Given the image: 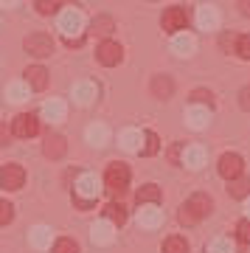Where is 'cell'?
I'll return each mask as SVG.
<instances>
[{"mask_svg": "<svg viewBox=\"0 0 250 253\" xmlns=\"http://www.w3.org/2000/svg\"><path fill=\"white\" fill-rule=\"evenodd\" d=\"M26 82L31 90H45L48 87V71H45L42 65H31V68H26Z\"/></svg>", "mask_w": 250, "mask_h": 253, "instance_id": "15", "label": "cell"}, {"mask_svg": "<svg viewBox=\"0 0 250 253\" xmlns=\"http://www.w3.org/2000/svg\"><path fill=\"white\" fill-rule=\"evenodd\" d=\"M121 56H124V51H121V45H118V42H113V40H104V42L96 48V59L101 65H107V68L118 65V62H121Z\"/></svg>", "mask_w": 250, "mask_h": 253, "instance_id": "8", "label": "cell"}, {"mask_svg": "<svg viewBox=\"0 0 250 253\" xmlns=\"http://www.w3.org/2000/svg\"><path fill=\"white\" fill-rule=\"evenodd\" d=\"M239 9L245 17H250V0H239Z\"/></svg>", "mask_w": 250, "mask_h": 253, "instance_id": "42", "label": "cell"}, {"mask_svg": "<svg viewBox=\"0 0 250 253\" xmlns=\"http://www.w3.org/2000/svg\"><path fill=\"white\" fill-rule=\"evenodd\" d=\"M54 253H79V245L73 242V239H56Z\"/></svg>", "mask_w": 250, "mask_h": 253, "instance_id": "36", "label": "cell"}, {"mask_svg": "<svg viewBox=\"0 0 250 253\" xmlns=\"http://www.w3.org/2000/svg\"><path fill=\"white\" fill-rule=\"evenodd\" d=\"M208 253H236L231 236H216L214 242L208 245Z\"/></svg>", "mask_w": 250, "mask_h": 253, "instance_id": "29", "label": "cell"}, {"mask_svg": "<svg viewBox=\"0 0 250 253\" xmlns=\"http://www.w3.org/2000/svg\"><path fill=\"white\" fill-rule=\"evenodd\" d=\"M239 107L242 110H250V87H242V90H239Z\"/></svg>", "mask_w": 250, "mask_h": 253, "instance_id": "40", "label": "cell"}, {"mask_svg": "<svg viewBox=\"0 0 250 253\" xmlns=\"http://www.w3.org/2000/svg\"><path fill=\"white\" fill-rule=\"evenodd\" d=\"M96 96H98V87L93 82H79V84H73V101L82 104V107H87Z\"/></svg>", "mask_w": 250, "mask_h": 253, "instance_id": "16", "label": "cell"}, {"mask_svg": "<svg viewBox=\"0 0 250 253\" xmlns=\"http://www.w3.org/2000/svg\"><path fill=\"white\" fill-rule=\"evenodd\" d=\"M191 101H194V104H206V107H211V104H214V96H211V90H203V87H200V90L191 93Z\"/></svg>", "mask_w": 250, "mask_h": 253, "instance_id": "38", "label": "cell"}, {"mask_svg": "<svg viewBox=\"0 0 250 253\" xmlns=\"http://www.w3.org/2000/svg\"><path fill=\"white\" fill-rule=\"evenodd\" d=\"M42 152H45V158H51V161H59V158L68 152V144H65V138L59 135V132H51V135L45 138Z\"/></svg>", "mask_w": 250, "mask_h": 253, "instance_id": "14", "label": "cell"}, {"mask_svg": "<svg viewBox=\"0 0 250 253\" xmlns=\"http://www.w3.org/2000/svg\"><path fill=\"white\" fill-rule=\"evenodd\" d=\"M65 113H68V107H65V101H59V99H51V101L42 104V118L45 121H62Z\"/></svg>", "mask_w": 250, "mask_h": 253, "instance_id": "20", "label": "cell"}, {"mask_svg": "<svg viewBox=\"0 0 250 253\" xmlns=\"http://www.w3.org/2000/svg\"><path fill=\"white\" fill-rule=\"evenodd\" d=\"M104 219H110L113 225H124V222H126L124 206H118V203H110V206L104 208Z\"/></svg>", "mask_w": 250, "mask_h": 253, "instance_id": "27", "label": "cell"}, {"mask_svg": "<svg viewBox=\"0 0 250 253\" xmlns=\"http://www.w3.org/2000/svg\"><path fill=\"white\" fill-rule=\"evenodd\" d=\"M104 186H107L110 197H121L126 191V186H129V166L121 161L110 163L107 166V174H104Z\"/></svg>", "mask_w": 250, "mask_h": 253, "instance_id": "1", "label": "cell"}, {"mask_svg": "<svg viewBox=\"0 0 250 253\" xmlns=\"http://www.w3.org/2000/svg\"><path fill=\"white\" fill-rule=\"evenodd\" d=\"M23 45H26V51H28L31 56H40V59H42V56H51V54H54V40H51L48 34H42V31H34V34H28Z\"/></svg>", "mask_w": 250, "mask_h": 253, "instance_id": "4", "label": "cell"}, {"mask_svg": "<svg viewBox=\"0 0 250 253\" xmlns=\"http://www.w3.org/2000/svg\"><path fill=\"white\" fill-rule=\"evenodd\" d=\"M149 90H152L155 99H169L171 93H174V82L171 76H152V84H149Z\"/></svg>", "mask_w": 250, "mask_h": 253, "instance_id": "17", "label": "cell"}, {"mask_svg": "<svg viewBox=\"0 0 250 253\" xmlns=\"http://www.w3.org/2000/svg\"><path fill=\"white\" fill-rule=\"evenodd\" d=\"M197 26H200V31H216L219 28V11L214 6H200L197 9Z\"/></svg>", "mask_w": 250, "mask_h": 253, "instance_id": "13", "label": "cell"}, {"mask_svg": "<svg viewBox=\"0 0 250 253\" xmlns=\"http://www.w3.org/2000/svg\"><path fill=\"white\" fill-rule=\"evenodd\" d=\"M163 253H188V242L183 236H169L163 242Z\"/></svg>", "mask_w": 250, "mask_h": 253, "instance_id": "30", "label": "cell"}, {"mask_svg": "<svg viewBox=\"0 0 250 253\" xmlns=\"http://www.w3.org/2000/svg\"><path fill=\"white\" fill-rule=\"evenodd\" d=\"M26 183V169L20 163H6L0 166V186L6 191H20Z\"/></svg>", "mask_w": 250, "mask_h": 253, "instance_id": "3", "label": "cell"}, {"mask_svg": "<svg viewBox=\"0 0 250 253\" xmlns=\"http://www.w3.org/2000/svg\"><path fill=\"white\" fill-rule=\"evenodd\" d=\"M138 225L141 228H161L163 225V211L158 208V203H141Z\"/></svg>", "mask_w": 250, "mask_h": 253, "instance_id": "7", "label": "cell"}, {"mask_svg": "<svg viewBox=\"0 0 250 253\" xmlns=\"http://www.w3.org/2000/svg\"><path fill=\"white\" fill-rule=\"evenodd\" d=\"M236 236H239L245 245H250V219H242L239 225H236Z\"/></svg>", "mask_w": 250, "mask_h": 253, "instance_id": "39", "label": "cell"}, {"mask_svg": "<svg viewBox=\"0 0 250 253\" xmlns=\"http://www.w3.org/2000/svg\"><path fill=\"white\" fill-rule=\"evenodd\" d=\"M143 141H146V146L141 149L143 155H158L161 144H158V135H155V132H143Z\"/></svg>", "mask_w": 250, "mask_h": 253, "instance_id": "34", "label": "cell"}, {"mask_svg": "<svg viewBox=\"0 0 250 253\" xmlns=\"http://www.w3.org/2000/svg\"><path fill=\"white\" fill-rule=\"evenodd\" d=\"M84 135H87V144L90 146H104V144H107V138H110V132H107V126H104V124H90Z\"/></svg>", "mask_w": 250, "mask_h": 253, "instance_id": "23", "label": "cell"}, {"mask_svg": "<svg viewBox=\"0 0 250 253\" xmlns=\"http://www.w3.org/2000/svg\"><path fill=\"white\" fill-rule=\"evenodd\" d=\"M200 219H203V217H200V214H197L188 203H183V206H180V222H183V225H197Z\"/></svg>", "mask_w": 250, "mask_h": 253, "instance_id": "33", "label": "cell"}, {"mask_svg": "<svg viewBox=\"0 0 250 253\" xmlns=\"http://www.w3.org/2000/svg\"><path fill=\"white\" fill-rule=\"evenodd\" d=\"M188 23V14L183 6H171V9H166V14H163V31H171V34H177V31H183Z\"/></svg>", "mask_w": 250, "mask_h": 253, "instance_id": "9", "label": "cell"}, {"mask_svg": "<svg viewBox=\"0 0 250 253\" xmlns=\"http://www.w3.org/2000/svg\"><path fill=\"white\" fill-rule=\"evenodd\" d=\"M9 141H11V129L6 124H0V146H9Z\"/></svg>", "mask_w": 250, "mask_h": 253, "instance_id": "41", "label": "cell"}, {"mask_svg": "<svg viewBox=\"0 0 250 253\" xmlns=\"http://www.w3.org/2000/svg\"><path fill=\"white\" fill-rule=\"evenodd\" d=\"M171 51L177 56H191L197 51V40L191 34H174V40H171Z\"/></svg>", "mask_w": 250, "mask_h": 253, "instance_id": "18", "label": "cell"}, {"mask_svg": "<svg viewBox=\"0 0 250 253\" xmlns=\"http://www.w3.org/2000/svg\"><path fill=\"white\" fill-rule=\"evenodd\" d=\"M188 206L194 208L200 217H206V214H211V206H214V203H211V197H208V194H194V197L188 200Z\"/></svg>", "mask_w": 250, "mask_h": 253, "instance_id": "28", "label": "cell"}, {"mask_svg": "<svg viewBox=\"0 0 250 253\" xmlns=\"http://www.w3.org/2000/svg\"><path fill=\"white\" fill-rule=\"evenodd\" d=\"M90 236H93V242L96 245H110L113 242V222H110V219L96 222V225L90 228Z\"/></svg>", "mask_w": 250, "mask_h": 253, "instance_id": "19", "label": "cell"}, {"mask_svg": "<svg viewBox=\"0 0 250 253\" xmlns=\"http://www.w3.org/2000/svg\"><path fill=\"white\" fill-rule=\"evenodd\" d=\"M11 219H14V206L6 203V200H0V225H9Z\"/></svg>", "mask_w": 250, "mask_h": 253, "instance_id": "37", "label": "cell"}, {"mask_svg": "<svg viewBox=\"0 0 250 253\" xmlns=\"http://www.w3.org/2000/svg\"><path fill=\"white\" fill-rule=\"evenodd\" d=\"M141 141H143L141 129H126V132H121V146H124L126 152H141Z\"/></svg>", "mask_w": 250, "mask_h": 253, "instance_id": "24", "label": "cell"}, {"mask_svg": "<svg viewBox=\"0 0 250 253\" xmlns=\"http://www.w3.org/2000/svg\"><path fill=\"white\" fill-rule=\"evenodd\" d=\"M6 99L9 101H26L28 99V82H11L6 87Z\"/></svg>", "mask_w": 250, "mask_h": 253, "instance_id": "26", "label": "cell"}, {"mask_svg": "<svg viewBox=\"0 0 250 253\" xmlns=\"http://www.w3.org/2000/svg\"><path fill=\"white\" fill-rule=\"evenodd\" d=\"M228 194H231V197H236V200L248 197V194H250V177H245V174L231 177V180H228Z\"/></svg>", "mask_w": 250, "mask_h": 253, "instance_id": "22", "label": "cell"}, {"mask_svg": "<svg viewBox=\"0 0 250 253\" xmlns=\"http://www.w3.org/2000/svg\"><path fill=\"white\" fill-rule=\"evenodd\" d=\"M206 161H208V152L203 149V146H186L183 149V158H180V163L183 166H188V169H203L206 166Z\"/></svg>", "mask_w": 250, "mask_h": 253, "instance_id": "12", "label": "cell"}, {"mask_svg": "<svg viewBox=\"0 0 250 253\" xmlns=\"http://www.w3.org/2000/svg\"><path fill=\"white\" fill-rule=\"evenodd\" d=\"M245 214H248V219H250V200H248V206H245Z\"/></svg>", "mask_w": 250, "mask_h": 253, "instance_id": "44", "label": "cell"}, {"mask_svg": "<svg viewBox=\"0 0 250 253\" xmlns=\"http://www.w3.org/2000/svg\"><path fill=\"white\" fill-rule=\"evenodd\" d=\"M28 239H31V245H34L37 251H45V248H51V228H48V225H37V228H31Z\"/></svg>", "mask_w": 250, "mask_h": 253, "instance_id": "21", "label": "cell"}, {"mask_svg": "<svg viewBox=\"0 0 250 253\" xmlns=\"http://www.w3.org/2000/svg\"><path fill=\"white\" fill-rule=\"evenodd\" d=\"M0 6L3 9H11V6H17V0H0Z\"/></svg>", "mask_w": 250, "mask_h": 253, "instance_id": "43", "label": "cell"}, {"mask_svg": "<svg viewBox=\"0 0 250 253\" xmlns=\"http://www.w3.org/2000/svg\"><path fill=\"white\" fill-rule=\"evenodd\" d=\"M135 200H138V206H141V203H161V189H158L155 183H146V186L138 189Z\"/></svg>", "mask_w": 250, "mask_h": 253, "instance_id": "25", "label": "cell"}, {"mask_svg": "<svg viewBox=\"0 0 250 253\" xmlns=\"http://www.w3.org/2000/svg\"><path fill=\"white\" fill-rule=\"evenodd\" d=\"M98 191H101V186H98L96 174H82L79 180H76V186H73V203L79 208H87L96 203Z\"/></svg>", "mask_w": 250, "mask_h": 253, "instance_id": "2", "label": "cell"}, {"mask_svg": "<svg viewBox=\"0 0 250 253\" xmlns=\"http://www.w3.org/2000/svg\"><path fill=\"white\" fill-rule=\"evenodd\" d=\"M186 121L191 129H206L211 124V107H206V104H191L186 110Z\"/></svg>", "mask_w": 250, "mask_h": 253, "instance_id": "10", "label": "cell"}, {"mask_svg": "<svg viewBox=\"0 0 250 253\" xmlns=\"http://www.w3.org/2000/svg\"><path fill=\"white\" fill-rule=\"evenodd\" d=\"M242 169H245V161H242L236 152H225L219 158V174H222L225 180H231V177H239Z\"/></svg>", "mask_w": 250, "mask_h": 253, "instance_id": "11", "label": "cell"}, {"mask_svg": "<svg viewBox=\"0 0 250 253\" xmlns=\"http://www.w3.org/2000/svg\"><path fill=\"white\" fill-rule=\"evenodd\" d=\"M113 28H116V23H113V17H96L93 20V34H98V37H107V34H113Z\"/></svg>", "mask_w": 250, "mask_h": 253, "instance_id": "31", "label": "cell"}, {"mask_svg": "<svg viewBox=\"0 0 250 253\" xmlns=\"http://www.w3.org/2000/svg\"><path fill=\"white\" fill-rule=\"evenodd\" d=\"M236 54H239L242 59H250V34L236 37Z\"/></svg>", "mask_w": 250, "mask_h": 253, "instance_id": "35", "label": "cell"}, {"mask_svg": "<svg viewBox=\"0 0 250 253\" xmlns=\"http://www.w3.org/2000/svg\"><path fill=\"white\" fill-rule=\"evenodd\" d=\"M34 6H37V11H40V14L51 17V14H56V11H59L62 0H34Z\"/></svg>", "mask_w": 250, "mask_h": 253, "instance_id": "32", "label": "cell"}, {"mask_svg": "<svg viewBox=\"0 0 250 253\" xmlns=\"http://www.w3.org/2000/svg\"><path fill=\"white\" fill-rule=\"evenodd\" d=\"M37 132H40V121L31 113H20L14 118V124H11V135L14 138H34Z\"/></svg>", "mask_w": 250, "mask_h": 253, "instance_id": "5", "label": "cell"}, {"mask_svg": "<svg viewBox=\"0 0 250 253\" xmlns=\"http://www.w3.org/2000/svg\"><path fill=\"white\" fill-rule=\"evenodd\" d=\"M59 28L65 31V37H71V34H79L82 28H84V14H82L79 9H65L62 14H59Z\"/></svg>", "mask_w": 250, "mask_h": 253, "instance_id": "6", "label": "cell"}]
</instances>
